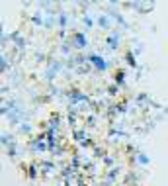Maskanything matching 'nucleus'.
I'll use <instances>...</instances> for the list:
<instances>
[]
</instances>
